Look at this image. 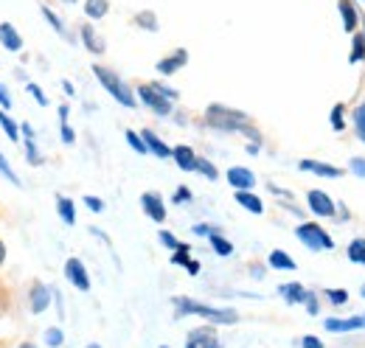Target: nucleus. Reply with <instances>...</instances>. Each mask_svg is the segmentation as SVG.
Wrapping results in <instances>:
<instances>
[{"mask_svg":"<svg viewBox=\"0 0 365 348\" xmlns=\"http://www.w3.org/2000/svg\"><path fill=\"white\" fill-rule=\"evenodd\" d=\"M62 140H65V143H73V140H76V132L68 127V121L62 124Z\"/></svg>","mask_w":365,"mask_h":348,"instance_id":"obj_49","label":"nucleus"},{"mask_svg":"<svg viewBox=\"0 0 365 348\" xmlns=\"http://www.w3.org/2000/svg\"><path fill=\"white\" fill-rule=\"evenodd\" d=\"M85 205L91 208L93 214H101V211H104V203H101L98 197H93V194H88V197H85Z\"/></svg>","mask_w":365,"mask_h":348,"instance_id":"obj_43","label":"nucleus"},{"mask_svg":"<svg viewBox=\"0 0 365 348\" xmlns=\"http://www.w3.org/2000/svg\"><path fill=\"white\" fill-rule=\"evenodd\" d=\"M65 3H76V0H65Z\"/></svg>","mask_w":365,"mask_h":348,"instance_id":"obj_57","label":"nucleus"},{"mask_svg":"<svg viewBox=\"0 0 365 348\" xmlns=\"http://www.w3.org/2000/svg\"><path fill=\"white\" fill-rule=\"evenodd\" d=\"M343 116H346V104H334V107H331L329 121H331V127H334L337 132L346 130V118H343Z\"/></svg>","mask_w":365,"mask_h":348,"instance_id":"obj_31","label":"nucleus"},{"mask_svg":"<svg viewBox=\"0 0 365 348\" xmlns=\"http://www.w3.org/2000/svg\"><path fill=\"white\" fill-rule=\"evenodd\" d=\"M225 177H228V183L236 191H253V185H256V174L250 169H245V166H230Z\"/></svg>","mask_w":365,"mask_h":348,"instance_id":"obj_9","label":"nucleus"},{"mask_svg":"<svg viewBox=\"0 0 365 348\" xmlns=\"http://www.w3.org/2000/svg\"><path fill=\"white\" fill-rule=\"evenodd\" d=\"M301 348H323V343H320L318 337H312V334H307V337L301 340Z\"/></svg>","mask_w":365,"mask_h":348,"instance_id":"obj_48","label":"nucleus"},{"mask_svg":"<svg viewBox=\"0 0 365 348\" xmlns=\"http://www.w3.org/2000/svg\"><path fill=\"white\" fill-rule=\"evenodd\" d=\"M267 261H270V267H273V270H295V259H292V256H287L284 250H273Z\"/></svg>","mask_w":365,"mask_h":348,"instance_id":"obj_27","label":"nucleus"},{"mask_svg":"<svg viewBox=\"0 0 365 348\" xmlns=\"http://www.w3.org/2000/svg\"><path fill=\"white\" fill-rule=\"evenodd\" d=\"M214 230H217V227H208V225H194V233H197V236H211Z\"/></svg>","mask_w":365,"mask_h":348,"instance_id":"obj_50","label":"nucleus"},{"mask_svg":"<svg viewBox=\"0 0 365 348\" xmlns=\"http://www.w3.org/2000/svg\"><path fill=\"white\" fill-rule=\"evenodd\" d=\"M172 158H175V163L180 166L182 172H197V152L191 146H185V143L175 146L172 149Z\"/></svg>","mask_w":365,"mask_h":348,"instance_id":"obj_14","label":"nucleus"},{"mask_svg":"<svg viewBox=\"0 0 365 348\" xmlns=\"http://www.w3.org/2000/svg\"><path fill=\"white\" fill-rule=\"evenodd\" d=\"M26 90H29V96H34V101H37L40 107H48V96L43 93V87L34 85V82H31V85L26 87Z\"/></svg>","mask_w":365,"mask_h":348,"instance_id":"obj_39","label":"nucleus"},{"mask_svg":"<svg viewBox=\"0 0 365 348\" xmlns=\"http://www.w3.org/2000/svg\"><path fill=\"white\" fill-rule=\"evenodd\" d=\"M0 127H3V132L9 135V140H20V124H14L11 121V116L0 107Z\"/></svg>","mask_w":365,"mask_h":348,"instance_id":"obj_28","label":"nucleus"},{"mask_svg":"<svg viewBox=\"0 0 365 348\" xmlns=\"http://www.w3.org/2000/svg\"><path fill=\"white\" fill-rule=\"evenodd\" d=\"M295 236H298L309 250H315V253H320V250H331V247H334V239H331L320 225H315V222L298 225V227H295Z\"/></svg>","mask_w":365,"mask_h":348,"instance_id":"obj_4","label":"nucleus"},{"mask_svg":"<svg viewBox=\"0 0 365 348\" xmlns=\"http://www.w3.org/2000/svg\"><path fill=\"white\" fill-rule=\"evenodd\" d=\"M110 11V0H85V14L91 20H101Z\"/></svg>","mask_w":365,"mask_h":348,"instance_id":"obj_24","label":"nucleus"},{"mask_svg":"<svg viewBox=\"0 0 365 348\" xmlns=\"http://www.w3.org/2000/svg\"><path fill=\"white\" fill-rule=\"evenodd\" d=\"M152 85L160 90V96H166L169 101H178V90H172V87H166V85H158V82H152Z\"/></svg>","mask_w":365,"mask_h":348,"instance_id":"obj_44","label":"nucleus"},{"mask_svg":"<svg viewBox=\"0 0 365 348\" xmlns=\"http://www.w3.org/2000/svg\"><path fill=\"white\" fill-rule=\"evenodd\" d=\"M0 107L3 110H11V96H9V90L0 85Z\"/></svg>","mask_w":365,"mask_h":348,"instance_id":"obj_46","label":"nucleus"},{"mask_svg":"<svg viewBox=\"0 0 365 348\" xmlns=\"http://www.w3.org/2000/svg\"><path fill=\"white\" fill-rule=\"evenodd\" d=\"M29 304H31V312L34 314H43L48 309V304H51V290H48L46 284H34L31 287V295H29Z\"/></svg>","mask_w":365,"mask_h":348,"instance_id":"obj_15","label":"nucleus"},{"mask_svg":"<svg viewBox=\"0 0 365 348\" xmlns=\"http://www.w3.org/2000/svg\"><path fill=\"white\" fill-rule=\"evenodd\" d=\"M185 270H188V275H197V272H200V261H188V264H185Z\"/></svg>","mask_w":365,"mask_h":348,"instance_id":"obj_51","label":"nucleus"},{"mask_svg":"<svg viewBox=\"0 0 365 348\" xmlns=\"http://www.w3.org/2000/svg\"><path fill=\"white\" fill-rule=\"evenodd\" d=\"M346 253H349V259L354 261V264H365V239H351Z\"/></svg>","mask_w":365,"mask_h":348,"instance_id":"obj_30","label":"nucleus"},{"mask_svg":"<svg viewBox=\"0 0 365 348\" xmlns=\"http://www.w3.org/2000/svg\"><path fill=\"white\" fill-rule=\"evenodd\" d=\"M175 309H178V317H185V314H200L211 323H220V326H230L236 323V312L233 309H217V306L200 304V301H188V298H175Z\"/></svg>","mask_w":365,"mask_h":348,"instance_id":"obj_3","label":"nucleus"},{"mask_svg":"<svg viewBox=\"0 0 365 348\" xmlns=\"http://www.w3.org/2000/svg\"><path fill=\"white\" fill-rule=\"evenodd\" d=\"M185 348H222L214 329H194L185 340Z\"/></svg>","mask_w":365,"mask_h":348,"instance_id":"obj_10","label":"nucleus"},{"mask_svg":"<svg viewBox=\"0 0 365 348\" xmlns=\"http://www.w3.org/2000/svg\"><path fill=\"white\" fill-rule=\"evenodd\" d=\"M197 172L205 174L208 180H217V177H220V172H217V166H214L211 160H205V158H197Z\"/></svg>","mask_w":365,"mask_h":348,"instance_id":"obj_34","label":"nucleus"},{"mask_svg":"<svg viewBox=\"0 0 365 348\" xmlns=\"http://www.w3.org/2000/svg\"><path fill=\"white\" fill-rule=\"evenodd\" d=\"M79 37H82V43H85V48L91 51V53H104V40L96 34V29H93L91 23H82V29H79Z\"/></svg>","mask_w":365,"mask_h":348,"instance_id":"obj_17","label":"nucleus"},{"mask_svg":"<svg viewBox=\"0 0 365 348\" xmlns=\"http://www.w3.org/2000/svg\"><path fill=\"white\" fill-rule=\"evenodd\" d=\"M65 275H68V281H71L76 290H82V292H88V290H91V275H88L85 264H82L79 259L65 261Z\"/></svg>","mask_w":365,"mask_h":348,"instance_id":"obj_8","label":"nucleus"},{"mask_svg":"<svg viewBox=\"0 0 365 348\" xmlns=\"http://www.w3.org/2000/svg\"><path fill=\"white\" fill-rule=\"evenodd\" d=\"M138 101L140 104H146L152 113H158V116H169L172 113V101L166 98V96H160V90L155 85H140L135 90Z\"/></svg>","mask_w":365,"mask_h":348,"instance_id":"obj_5","label":"nucleus"},{"mask_svg":"<svg viewBox=\"0 0 365 348\" xmlns=\"http://www.w3.org/2000/svg\"><path fill=\"white\" fill-rule=\"evenodd\" d=\"M3 261H6V245L0 242V264H3Z\"/></svg>","mask_w":365,"mask_h":348,"instance_id":"obj_54","label":"nucleus"},{"mask_svg":"<svg viewBox=\"0 0 365 348\" xmlns=\"http://www.w3.org/2000/svg\"><path fill=\"white\" fill-rule=\"evenodd\" d=\"M56 211H59V217H62L65 225H76V205H73V200L59 197L56 200Z\"/></svg>","mask_w":365,"mask_h":348,"instance_id":"obj_23","label":"nucleus"},{"mask_svg":"<svg viewBox=\"0 0 365 348\" xmlns=\"http://www.w3.org/2000/svg\"><path fill=\"white\" fill-rule=\"evenodd\" d=\"M40 11H43V17H46V20H48V26H51V29H53L56 34H62V37H68V29H65V23L59 20V14H53V11L48 9V6H43Z\"/></svg>","mask_w":365,"mask_h":348,"instance_id":"obj_29","label":"nucleus"},{"mask_svg":"<svg viewBox=\"0 0 365 348\" xmlns=\"http://www.w3.org/2000/svg\"><path fill=\"white\" fill-rule=\"evenodd\" d=\"M133 23H135L138 29H143V31H158L160 26H158V14L152 11V9H143V11H138L135 17H133Z\"/></svg>","mask_w":365,"mask_h":348,"instance_id":"obj_22","label":"nucleus"},{"mask_svg":"<svg viewBox=\"0 0 365 348\" xmlns=\"http://www.w3.org/2000/svg\"><path fill=\"white\" fill-rule=\"evenodd\" d=\"M140 208L152 222H166V203H163V197L158 191H146L140 197Z\"/></svg>","mask_w":365,"mask_h":348,"instance_id":"obj_6","label":"nucleus"},{"mask_svg":"<svg viewBox=\"0 0 365 348\" xmlns=\"http://www.w3.org/2000/svg\"><path fill=\"white\" fill-rule=\"evenodd\" d=\"M191 200V191L185 188V185H180L178 191H175V203H188Z\"/></svg>","mask_w":365,"mask_h":348,"instance_id":"obj_47","label":"nucleus"},{"mask_svg":"<svg viewBox=\"0 0 365 348\" xmlns=\"http://www.w3.org/2000/svg\"><path fill=\"white\" fill-rule=\"evenodd\" d=\"M188 245H182L180 242V247H178V250H172V264H182V267H185V264H188Z\"/></svg>","mask_w":365,"mask_h":348,"instance_id":"obj_40","label":"nucleus"},{"mask_svg":"<svg viewBox=\"0 0 365 348\" xmlns=\"http://www.w3.org/2000/svg\"><path fill=\"white\" fill-rule=\"evenodd\" d=\"M127 143L135 149L138 155H146V152H149V149H146V143H143V138H140L138 132H133V130H127Z\"/></svg>","mask_w":365,"mask_h":348,"instance_id":"obj_36","label":"nucleus"},{"mask_svg":"<svg viewBox=\"0 0 365 348\" xmlns=\"http://www.w3.org/2000/svg\"><path fill=\"white\" fill-rule=\"evenodd\" d=\"M68 116H71V110H68V107H59V121H62V124L68 121Z\"/></svg>","mask_w":365,"mask_h":348,"instance_id":"obj_52","label":"nucleus"},{"mask_svg":"<svg viewBox=\"0 0 365 348\" xmlns=\"http://www.w3.org/2000/svg\"><path fill=\"white\" fill-rule=\"evenodd\" d=\"M0 45L6 51H11V53L23 51V37H20V31L11 23H0Z\"/></svg>","mask_w":365,"mask_h":348,"instance_id":"obj_13","label":"nucleus"},{"mask_svg":"<svg viewBox=\"0 0 365 348\" xmlns=\"http://www.w3.org/2000/svg\"><path fill=\"white\" fill-rule=\"evenodd\" d=\"M326 301L331 306H343L349 301V292L346 290H326Z\"/></svg>","mask_w":365,"mask_h":348,"instance_id":"obj_35","label":"nucleus"},{"mask_svg":"<svg viewBox=\"0 0 365 348\" xmlns=\"http://www.w3.org/2000/svg\"><path fill=\"white\" fill-rule=\"evenodd\" d=\"M62 87H65V93H68V96H73V93H76V90H73V85H71V82H68V79H65V82H62Z\"/></svg>","mask_w":365,"mask_h":348,"instance_id":"obj_53","label":"nucleus"},{"mask_svg":"<svg viewBox=\"0 0 365 348\" xmlns=\"http://www.w3.org/2000/svg\"><path fill=\"white\" fill-rule=\"evenodd\" d=\"M360 26H363V31H360V34L365 37V17H363V14H360Z\"/></svg>","mask_w":365,"mask_h":348,"instance_id":"obj_55","label":"nucleus"},{"mask_svg":"<svg viewBox=\"0 0 365 348\" xmlns=\"http://www.w3.org/2000/svg\"><path fill=\"white\" fill-rule=\"evenodd\" d=\"M307 309H309V314H318V298H315V292H307Z\"/></svg>","mask_w":365,"mask_h":348,"instance_id":"obj_45","label":"nucleus"},{"mask_svg":"<svg viewBox=\"0 0 365 348\" xmlns=\"http://www.w3.org/2000/svg\"><path fill=\"white\" fill-rule=\"evenodd\" d=\"M363 298H365V287H363Z\"/></svg>","mask_w":365,"mask_h":348,"instance_id":"obj_59","label":"nucleus"},{"mask_svg":"<svg viewBox=\"0 0 365 348\" xmlns=\"http://www.w3.org/2000/svg\"><path fill=\"white\" fill-rule=\"evenodd\" d=\"M20 348H37V346H34V343H23Z\"/></svg>","mask_w":365,"mask_h":348,"instance_id":"obj_56","label":"nucleus"},{"mask_svg":"<svg viewBox=\"0 0 365 348\" xmlns=\"http://www.w3.org/2000/svg\"><path fill=\"white\" fill-rule=\"evenodd\" d=\"M93 76L101 82V87H104L121 107H130V110H133L138 104V96L127 87V82H124L115 71H110V68H104V65H93Z\"/></svg>","mask_w":365,"mask_h":348,"instance_id":"obj_2","label":"nucleus"},{"mask_svg":"<svg viewBox=\"0 0 365 348\" xmlns=\"http://www.w3.org/2000/svg\"><path fill=\"white\" fill-rule=\"evenodd\" d=\"M236 203L245 208V211H250V214H264V203L253 194V191H236Z\"/></svg>","mask_w":365,"mask_h":348,"instance_id":"obj_20","label":"nucleus"},{"mask_svg":"<svg viewBox=\"0 0 365 348\" xmlns=\"http://www.w3.org/2000/svg\"><path fill=\"white\" fill-rule=\"evenodd\" d=\"M365 59V37L360 31H354L351 34V53H349V62L354 65V62H363Z\"/></svg>","mask_w":365,"mask_h":348,"instance_id":"obj_26","label":"nucleus"},{"mask_svg":"<svg viewBox=\"0 0 365 348\" xmlns=\"http://www.w3.org/2000/svg\"><path fill=\"white\" fill-rule=\"evenodd\" d=\"M349 169L357 174L360 180H365V158H351V163H349Z\"/></svg>","mask_w":365,"mask_h":348,"instance_id":"obj_42","label":"nucleus"},{"mask_svg":"<svg viewBox=\"0 0 365 348\" xmlns=\"http://www.w3.org/2000/svg\"><path fill=\"white\" fill-rule=\"evenodd\" d=\"M62 340H65V337H62V332H59V329H48L46 332V343L51 348H59L62 346Z\"/></svg>","mask_w":365,"mask_h":348,"instance_id":"obj_41","label":"nucleus"},{"mask_svg":"<svg viewBox=\"0 0 365 348\" xmlns=\"http://www.w3.org/2000/svg\"><path fill=\"white\" fill-rule=\"evenodd\" d=\"M158 239H160V245H163V247H169V250H178V247H180L178 236H175V233H169V230H160V233H158Z\"/></svg>","mask_w":365,"mask_h":348,"instance_id":"obj_38","label":"nucleus"},{"mask_svg":"<svg viewBox=\"0 0 365 348\" xmlns=\"http://www.w3.org/2000/svg\"><path fill=\"white\" fill-rule=\"evenodd\" d=\"M205 124L222 132H245L253 143H259V132L250 127V118L242 110H230L225 104H211L205 110Z\"/></svg>","mask_w":365,"mask_h":348,"instance_id":"obj_1","label":"nucleus"},{"mask_svg":"<svg viewBox=\"0 0 365 348\" xmlns=\"http://www.w3.org/2000/svg\"><path fill=\"white\" fill-rule=\"evenodd\" d=\"M363 326H365V314H363Z\"/></svg>","mask_w":365,"mask_h":348,"instance_id":"obj_60","label":"nucleus"},{"mask_svg":"<svg viewBox=\"0 0 365 348\" xmlns=\"http://www.w3.org/2000/svg\"><path fill=\"white\" fill-rule=\"evenodd\" d=\"M0 174H3V177H6V180H9L11 185H17V188L23 185V183H20V177H17V172L11 169V163H9V160H6L3 155H0Z\"/></svg>","mask_w":365,"mask_h":348,"instance_id":"obj_33","label":"nucleus"},{"mask_svg":"<svg viewBox=\"0 0 365 348\" xmlns=\"http://www.w3.org/2000/svg\"><path fill=\"white\" fill-rule=\"evenodd\" d=\"M160 348H169V346H160Z\"/></svg>","mask_w":365,"mask_h":348,"instance_id":"obj_61","label":"nucleus"},{"mask_svg":"<svg viewBox=\"0 0 365 348\" xmlns=\"http://www.w3.org/2000/svg\"><path fill=\"white\" fill-rule=\"evenodd\" d=\"M140 138H143L146 149H149L155 158H163V160H166V158H172V146H166V143H163V140H160L152 130H143L140 132Z\"/></svg>","mask_w":365,"mask_h":348,"instance_id":"obj_16","label":"nucleus"},{"mask_svg":"<svg viewBox=\"0 0 365 348\" xmlns=\"http://www.w3.org/2000/svg\"><path fill=\"white\" fill-rule=\"evenodd\" d=\"M185 62H188V51H185V48H178L175 53H169V56H163V59L158 62V71H160L163 76H172V73L180 71Z\"/></svg>","mask_w":365,"mask_h":348,"instance_id":"obj_11","label":"nucleus"},{"mask_svg":"<svg viewBox=\"0 0 365 348\" xmlns=\"http://www.w3.org/2000/svg\"><path fill=\"white\" fill-rule=\"evenodd\" d=\"M208 239H211V247H214V253H217V256H233V245H230L220 230H214Z\"/></svg>","mask_w":365,"mask_h":348,"instance_id":"obj_25","label":"nucleus"},{"mask_svg":"<svg viewBox=\"0 0 365 348\" xmlns=\"http://www.w3.org/2000/svg\"><path fill=\"white\" fill-rule=\"evenodd\" d=\"M337 9H340V17H343V29H346L349 34H354V31L360 29V11H357L354 0H340Z\"/></svg>","mask_w":365,"mask_h":348,"instance_id":"obj_12","label":"nucleus"},{"mask_svg":"<svg viewBox=\"0 0 365 348\" xmlns=\"http://www.w3.org/2000/svg\"><path fill=\"white\" fill-rule=\"evenodd\" d=\"M88 348H101V346H88Z\"/></svg>","mask_w":365,"mask_h":348,"instance_id":"obj_58","label":"nucleus"},{"mask_svg":"<svg viewBox=\"0 0 365 348\" xmlns=\"http://www.w3.org/2000/svg\"><path fill=\"white\" fill-rule=\"evenodd\" d=\"M278 292H281V298H284L287 304H304V301H307V290H304V284H298V281L281 284Z\"/></svg>","mask_w":365,"mask_h":348,"instance_id":"obj_19","label":"nucleus"},{"mask_svg":"<svg viewBox=\"0 0 365 348\" xmlns=\"http://www.w3.org/2000/svg\"><path fill=\"white\" fill-rule=\"evenodd\" d=\"M326 332H354V329H363V317H349V320H337V317H329L323 320Z\"/></svg>","mask_w":365,"mask_h":348,"instance_id":"obj_21","label":"nucleus"},{"mask_svg":"<svg viewBox=\"0 0 365 348\" xmlns=\"http://www.w3.org/2000/svg\"><path fill=\"white\" fill-rule=\"evenodd\" d=\"M307 203H309V211L318 214V217H334V211H337L334 200H331L326 191H320V188H312V191L307 194Z\"/></svg>","mask_w":365,"mask_h":348,"instance_id":"obj_7","label":"nucleus"},{"mask_svg":"<svg viewBox=\"0 0 365 348\" xmlns=\"http://www.w3.org/2000/svg\"><path fill=\"white\" fill-rule=\"evenodd\" d=\"M354 130H357V135H360V140L365 143V98L354 107Z\"/></svg>","mask_w":365,"mask_h":348,"instance_id":"obj_32","label":"nucleus"},{"mask_svg":"<svg viewBox=\"0 0 365 348\" xmlns=\"http://www.w3.org/2000/svg\"><path fill=\"white\" fill-rule=\"evenodd\" d=\"M298 169H301V172L320 174V177H343V169L329 166V163H318V160H301V163H298Z\"/></svg>","mask_w":365,"mask_h":348,"instance_id":"obj_18","label":"nucleus"},{"mask_svg":"<svg viewBox=\"0 0 365 348\" xmlns=\"http://www.w3.org/2000/svg\"><path fill=\"white\" fill-rule=\"evenodd\" d=\"M26 155H29V163H31V166H40V163H43V158H40V152H37L34 138H29V140H26Z\"/></svg>","mask_w":365,"mask_h":348,"instance_id":"obj_37","label":"nucleus"}]
</instances>
